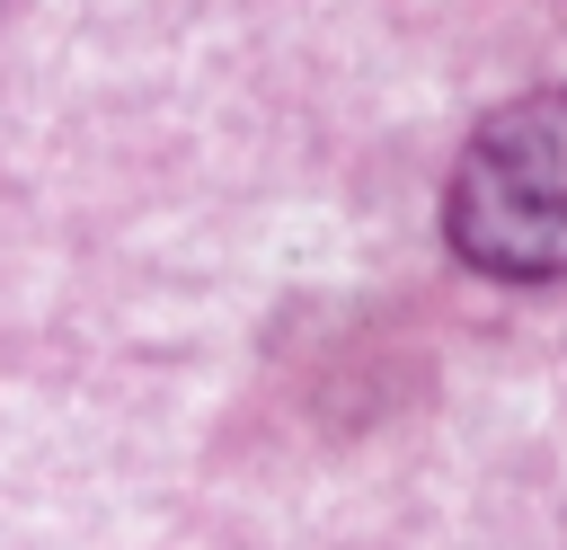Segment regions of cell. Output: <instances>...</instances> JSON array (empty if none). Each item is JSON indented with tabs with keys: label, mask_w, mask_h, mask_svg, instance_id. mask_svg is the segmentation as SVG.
I'll list each match as a JSON object with an SVG mask.
<instances>
[{
	"label": "cell",
	"mask_w": 567,
	"mask_h": 550,
	"mask_svg": "<svg viewBox=\"0 0 567 550\" xmlns=\"http://www.w3.org/2000/svg\"><path fill=\"white\" fill-rule=\"evenodd\" d=\"M443 240L496 284L567 275V89H532L461 142L443 177Z\"/></svg>",
	"instance_id": "obj_1"
}]
</instances>
